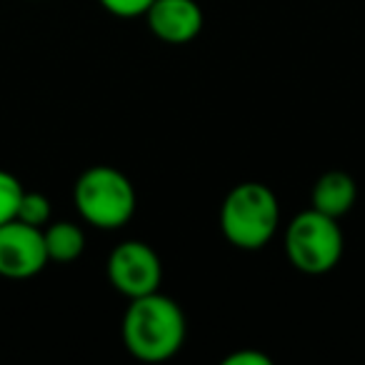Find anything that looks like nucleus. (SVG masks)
Here are the masks:
<instances>
[{"label": "nucleus", "instance_id": "obj_1", "mask_svg": "<svg viewBox=\"0 0 365 365\" xmlns=\"http://www.w3.org/2000/svg\"><path fill=\"white\" fill-rule=\"evenodd\" d=\"M123 345L143 363H163L180 353L188 335V320L182 308L170 298L155 293L140 295L128 303L120 323Z\"/></svg>", "mask_w": 365, "mask_h": 365}, {"label": "nucleus", "instance_id": "obj_2", "mask_svg": "<svg viewBox=\"0 0 365 365\" xmlns=\"http://www.w3.org/2000/svg\"><path fill=\"white\" fill-rule=\"evenodd\" d=\"M280 228V205L273 190L258 180L238 182L220 205V233L238 250H260Z\"/></svg>", "mask_w": 365, "mask_h": 365}, {"label": "nucleus", "instance_id": "obj_3", "mask_svg": "<svg viewBox=\"0 0 365 365\" xmlns=\"http://www.w3.org/2000/svg\"><path fill=\"white\" fill-rule=\"evenodd\" d=\"M73 205L93 228L118 230L135 215L138 195L123 170L113 165H91L73 185Z\"/></svg>", "mask_w": 365, "mask_h": 365}, {"label": "nucleus", "instance_id": "obj_4", "mask_svg": "<svg viewBox=\"0 0 365 365\" xmlns=\"http://www.w3.org/2000/svg\"><path fill=\"white\" fill-rule=\"evenodd\" d=\"M345 250L343 228L335 218L308 208L285 228V255L290 265L305 275L330 273Z\"/></svg>", "mask_w": 365, "mask_h": 365}, {"label": "nucleus", "instance_id": "obj_5", "mask_svg": "<svg viewBox=\"0 0 365 365\" xmlns=\"http://www.w3.org/2000/svg\"><path fill=\"white\" fill-rule=\"evenodd\" d=\"M108 280L128 300L160 290L163 263L143 240H123L108 255Z\"/></svg>", "mask_w": 365, "mask_h": 365}, {"label": "nucleus", "instance_id": "obj_6", "mask_svg": "<svg viewBox=\"0 0 365 365\" xmlns=\"http://www.w3.org/2000/svg\"><path fill=\"white\" fill-rule=\"evenodd\" d=\"M48 260L43 228L13 218L0 225V275L11 280H26L43 273Z\"/></svg>", "mask_w": 365, "mask_h": 365}, {"label": "nucleus", "instance_id": "obj_7", "mask_svg": "<svg viewBox=\"0 0 365 365\" xmlns=\"http://www.w3.org/2000/svg\"><path fill=\"white\" fill-rule=\"evenodd\" d=\"M150 33L168 46H188L203 31V11L195 0H153L143 16Z\"/></svg>", "mask_w": 365, "mask_h": 365}, {"label": "nucleus", "instance_id": "obj_8", "mask_svg": "<svg viewBox=\"0 0 365 365\" xmlns=\"http://www.w3.org/2000/svg\"><path fill=\"white\" fill-rule=\"evenodd\" d=\"M358 200V185L353 175L345 170H328L315 180L310 190V208L340 220L353 210Z\"/></svg>", "mask_w": 365, "mask_h": 365}, {"label": "nucleus", "instance_id": "obj_9", "mask_svg": "<svg viewBox=\"0 0 365 365\" xmlns=\"http://www.w3.org/2000/svg\"><path fill=\"white\" fill-rule=\"evenodd\" d=\"M43 240L51 263H73L86 250V233L73 220H51L43 228Z\"/></svg>", "mask_w": 365, "mask_h": 365}, {"label": "nucleus", "instance_id": "obj_10", "mask_svg": "<svg viewBox=\"0 0 365 365\" xmlns=\"http://www.w3.org/2000/svg\"><path fill=\"white\" fill-rule=\"evenodd\" d=\"M51 215L53 208L48 195L38 193V190H23V198L18 203V213H16L18 220L33 225V228H46L51 223Z\"/></svg>", "mask_w": 365, "mask_h": 365}, {"label": "nucleus", "instance_id": "obj_11", "mask_svg": "<svg viewBox=\"0 0 365 365\" xmlns=\"http://www.w3.org/2000/svg\"><path fill=\"white\" fill-rule=\"evenodd\" d=\"M23 190H26L23 188V182L18 180L13 173L0 168V225L16 218L18 203H21V198H23Z\"/></svg>", "mask_w": 365, "mask_h": 365}, {"label": "nucleus", "instance_id": "obj_12", "mask_svg": "<svg viewBox=\"0 0 365 365\" xmlns=\"http://www.w3.org/2000/svg\"><path fill=\"white\" fill-rule=\"evenodd\" d=\"M103 6V11H108L115 18H143L148 13V8L153 6V0H98Z\"/></svg>", "mask_w": 365, "mask_h": 365}, {"label": "nucleus", "instance_id": "obj_13", "mask_svg": "<svg viewBox=\"0 0 365 365\" xmlns=\"http://www.w3.org/2000/svg\"><path fill=\"white\" fill-rule=\"evenodd\" d=\"M225 365H270V358L260 350H238L223 358Z\"/></svg>", "mask_w": 365, "mask_h": 365}]
</instances>
